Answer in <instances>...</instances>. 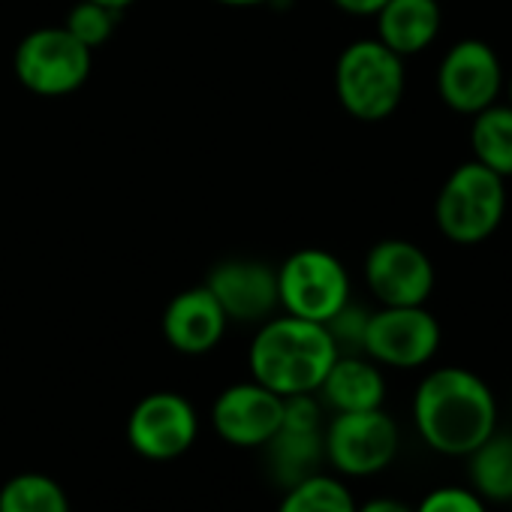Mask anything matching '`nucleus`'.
Wrapping results in <instances>:
<instances>
[{"instance_id":"obj_21","label":"nucleus","mask_w":512,"mask_h":512,"mask_svg":"<svg viewBox=\"0 0 512 512\" xmlns=\"http://www.w3.org/2000/svg\"><path fill=\"white\" fill-rule=\"evenodd\" d=\"M0 512H70V500L52 476L16 473L0 488Z\"/></svg>"},{"instance_id":"obj_29","label":"nucleus","mask_w":512,"mask_h":512,"mask_svg":"<svg viewBox=\"0 0 512 512\" xmlns=\"http://www.w3.org/2000/svg\"><path fill=\"white\" fill-rule=\"evenodd\" d=\"M503 88H506V97H509V100H506V103H509V106H512V76H509V79H506V85H503Z\"/></svg>"},{"instance_id":"obj_16","label":"nucleus","mask_w":512,"mask_h":512,"mask_svg":"<svg viewBox=\"0 0 512 512\" xmlns=\"http://www.w3.org/2000/svg\"><path fill=\"white\" fill-rule=\"evenodd\" d=\"M374 19L377 40L401 58L425 52L443 25L437 0H386V7Z\"/></svg>"},{"instance_id":"obj_27","label":"nucleus","mask_w":512,"mask_h":512,"mask_svg":"<svg viewBox=\"0 0 512 512\" xmlns=\"http://www.w3.org/2000/svg\"><path fill=\"white\" fill-rule=\"evenodd\" d=\"M91 4H103V7H109V10L124 13L127 7H133V4H136V0H91Z\"/></svg>"},{"instance_id":"obj_24","label":"nucleus","mask_w":512,"mask_h":512,"mask_svg":"<svg viewBox=\"0 0 512 512\" xmlns=\"http://www.w3.org/2000/svg\"><path fill=\"white\" fill-rule=\"evenodd\" d=\"M413 512H488V503L467 485H440L428 491Z\"/></svg>"},{"instance_id":"obj_9","label":"nucleus","mask_w":512,"mask_h":512,"mask_svg":"<svg viewBox=\"0 0 512 512\" xmlns=\"http://www.w3.org/2000/svg\"><path fill=\"white\" fill-rule=\"evenodd\" d=\"M503 64L485 40H458L437 67V94L458 115H476L500 100Z\"/></svg>"},{"instance_id":"obj_26","label":"nucleus","mask_w":512,"mask_h":512,"mask_svg":"<svg viewBox=\"0 0 512 512\" xmlns=\"http://www.w3.org/2000/svg\"><path fill=\"white\" fill-rule=\"evenodd\" d=\"M356 512H413V506H407L395 497H371L365 503H356Z\"/></svg>"},{"instance_id":"obj_3","label":"nucleus","mask_w":512,"mask_h":512,"mask_svg":"<svg viewBox=\"0 0 512 512\" xmlns=\"http://www.w3.org/2000/svg\"><path fill=\"white\" fill-rule=\"evenodd\" d=\"M407 88L404 58L386 49L377 37L350 43L335 64L338 103L359 121L389 118Z\"/></svg>"},{"instance_id":"obj_10","label":"nucleus","mask_w":512,"mask_h":512,"mask_svg":"<svg viewBox=\"0 0 512 512\" xmlns=\"http://www.w3.org/2000/svg\"><path fill=\"white\" fill-rule=\"evenodd\" d=\"M434 281L431 256L407 238H383L365 256V284L383 308L425 305Z\"/></svg>"},{"instance_id":"obj_14","label":"nucleus","mask_w":512,"mask_h":512,"mask_svg":"<svg viewBox=\"0 0 512 512\" xmlns=\"http://www.w3.org/2000/svg\"><path fill=\"white\" fill-rule=\"evenodd\" d=\"M226 326H229V320H226L223 308L217 305V299L211 296V290L205 284L181 290L166 305L163 320H160L166 344L172 350L184 353V356L211 353L220 344Z\"/></svg>"},{"instance_id":"obj_19","label":"nucleus","mask_w":512,"mask_h":512,"mask_svg":"<svg viewBox=\"0 0 512 512\" xmlns=\"http://www.w3.org/2000/svg\"><path fill=\"white\" fill-rule=\"evenodd\" d=\"M269 455H272V464H275V473L281 476V482L293 485L320 470V461L326 458L323 428L281 425V431L269 440Z\"/></svg>"},{"instance_id":"obj_11","label":"nucleus","mask_w":512,"mask_h":512,"mask_svg":"<svg viewBox=\"0 0 512 512\" xmlns=\"http://www.w3.org/2000/svg\"><path fill=\"white\" fill-rule=\"evenodd\" d=\"M196 437H199L196 410L178 392L145 395L127 419V440L133 452L148 461L181 458L196 443Z\"/></svg>"},{"instance_id":"obj_18","label":"nucleus","mask_w":512,"mask_h":512,"mask_svg":"<svg viewBox=\"0 0 512 512\" xmlns=\"http://www.w3.org/2000/svg\"><path fill=\"white\" fill-rule=\"evenodd\" d=\"M470 148L476 163L497 172L500 178H512V106L509 103L497 100L473 115Z\"/></svg>"},{"instance_id":"obj_17","label":"nucleus","mask_w":512,"mask_h":512,"mask_svg":"<svg viewBox=\"0 0 512 512\" xmlns=\"http://www.w3.org/2000/svg\"><path fill=\"white\" fill-rule=\"evenodd\" d=\"M464 458H467L470 488L485 503L512 500V434L494 431Z\"/></svg>"},{"instance_id":"obj_5","label":"nucleus","mask_w":512,"mask_h":512,"mask_svg":"<svg viewBox=\"0 0 512 512\" xmlns=\"http://www.w3.org/2000/svg\"><path fill=\"white\" fill-rule=\"evenodd\" d=\"M281 311L311 323H329L350 302V275L335 253L302 247L278 269Z\"/></svg>"},{"instance_id":"obj_6","label":"nucleus","mask_w":512,"mask_h":512,"mask_svg":"<svg viewBox=\"0 0 512 512\" xmlns=\"http://www.w3.org/2000/svg\"><path fill=\"white\" fill-rule=\"evenodd\" d=\"M94 67V52L64 25L31 31L13 58L16 79L37 97H67L79 91Z\"/></svg>"},{"instance_id":"obj_4","label":"nucleus","mask_w":512,"mask_h":512,"mask_svg":"<svg viewBox=\"0 0 512 512\" xmlns=\"http://www.w3.org/2000/svg\"><path fill=\"white\" fill-rule=\"evenodd\" d=\"M506 214V178L476 160L461 163L443 181L434 202V223L452 244H479L497 232Z\"/></svg>"},{"instance_id":"obj_23","label":"nucleus","mask_w":512,"mask_h":512,"mask_svg":"<svg viewBox=\"0 0 512 512\" xmlns=\"http://www.w3.org/2000/svg\"><path fill=\"white\" fill-rule=\"evenodd\" d=\"M371 311H365L362 305H356L353 299L329 320L323 323L338 347V353H362L365 347V329H368Z\"/></svg>"},{"instance_id":"obj_7","label":"nucleus","mask_w":512,"mask_h":512,"mask_svg":"<svg viewBox=\"0 0 512 512\" xmlns=\"http://www.w3.org/2000/svg\"><path fill=\"white\" fill-rule=\"evenodd\" d=\"M323 449L326 461L341 476L362 479L386 470L395 461L401 449V431L383 407L335 413V419L323 431Z\"/></svg>"},{"instance_id":"obj_15","label":"nucleus","mask_w":512,"mask_h":512,"mask_svg":"<svg viewBox=\"0 0 512 512\" xmlns=\"http://www.w3.org/2000/svg\"><path fill=\"white\" fill-rule=\"evenodd\" d=\"M317 392L335 413L377 410L386 401V377L365 353H338Z\"/></svg>"},{"instance_id":"obj_13","label":"nucleus","mask_w":512,"mask_h":512,"mask_svg":"<svg viewBox=\"0 0 512 512\" xmlns=\"http://www.w3.org/2000/svg\"><path fill=\"white\" fill-rule=\"evenodd\" d=\"M205 287L229 323H266L281 311L278 269L260 260H223L211 269Z\"/></svg>"},{"instance_id":"obj_20","label":"nucleus","mask_w":512,"mask_h":512,"mask_svg":"<svg viewBox=\"0 0 512 512\" xmlns=\"http://www.w3.org/2000/svg\"><path fill=\"white\" fill-rule=\"evenodd\" d=\"M278 512H356V500L338 476L317 470L287 485Z\"/></svg>"},{"instance_id":"obj_8","label":"nucleus","mask_w":512,"mask_h":512,"mask_svg":"<svg viewBox=\"0 0 512 512\" xmlns=\"http://www.w3.org/2000/svg\"><path fill=\"white\" fill-rule=\"evenodd\" d=\"M440 323L425 305L371 311L362 353L386 368H422L440 350Z\"/></svg>"},{"instance_id":"obj_2","label":"nucleus","mask_w":512,"mask_h":512,"mask_svg":"<svg viewBox=\"0 0 512 512\" xmlns=\"http://www.w3.org/2000/svg\"><path fill=\"white\" fill-rule=\"evenodd\" d=\"M335 359L338 347L329 329L290 314L260 323V332L253 335L247 353L253 380L281 398L314 395Z\"/></svg>"},{"instance_id":"obj_1","label":"nucleus","mask_w":512,"mask_h":512,"mask_svg":"<svg viewBox=\"0 0 512 512\" xmlns=\"http://www.w3.org/2000/svg\"><path fill=\"white\" fill-rule=\"evenodd\" d=\"M413 425L437 455L464 458L497 431V398L467 368H434L413 392Z\"/></svg>"},{"instance_id":"obj_30","label":"nucleus","mask_w":512,"mask_h":512,"mask_svg":"<svg viewBox=\"0 0 512 512\" xmlns=\"http://www.w3.org/2000/svg\"><path fill=\"white\" fill-rule=\"evenodd\" d=\"M509 509H512V500H509Z\"/></svg>"},{"instance_id":"obj_28","label":"nucleus","mask_w":512,"mask_h":512,"mask_svg":"<svg viewBox=\"0 0 512 512\" xmlns=\"http://www.w3.org/2000/svg\"><path fill=\"white\" fill-rule=\"evenodd\" d=\"M223 7H260V4H269V0H217Z\"/></svg>"},{"instance_id":"obj_22","label":"nucleus","mask_w":512,"mask_h":512,"mask_svg":"<svg viewBox=\"0 0 512 512\" xmlns=\"http://www.w3.org/2000/svg\"><path fill=\"white\" fill-rule=\"evenodd\" d=\"M118 10H109L103 4H91V0H79V4L67 13V22L64 28L82 43L88 46L91 52L106 46L115 34V25H118Z\"/></svg>"},{"instance_id":"obj_25","label":"nucleus","mask_w":512,"mask_h":512,"mask_svg":"<svg viewBox=\"0 0 512 512\" xmlns=\"http://www.w3.org/2000/svg\"><path fill=\"white\" fill-rule=\"evenodd\" d=\"M332 4L350 16H377L386 7V0H332Z\"/></svg>"},{"instance_id":"obj_12","label":"nucleus","mask_w":512,"mask_h":512,"mask_svg":"<svg viewBox=\"0 0 512 512\" xmlns=\"http://www.w3.org/2000/svg\"><path fill=\"white\" fill-rule=\"evenodd\" d=\"M284 398L263 383L247 380L226 386L211 404V425L220 440L241 449H260L281 431Z\"/></svg>"}]
</instances>
